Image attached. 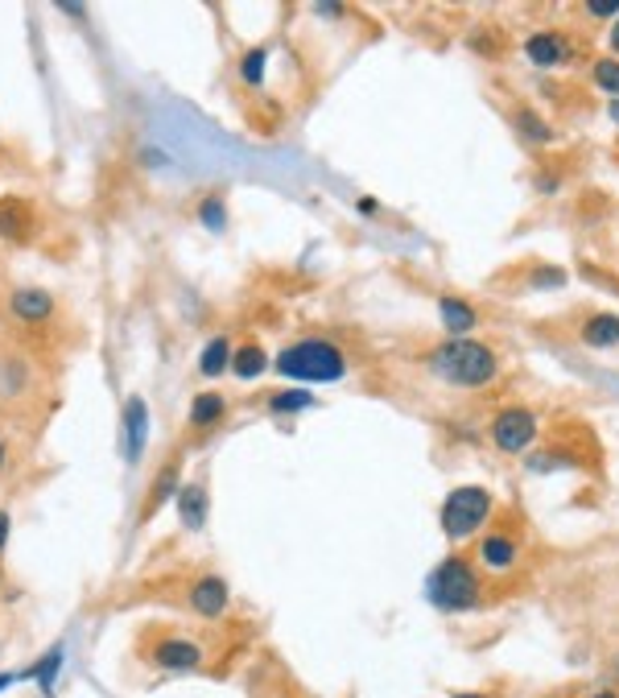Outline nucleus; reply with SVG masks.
<instances>
[{
  "instance_id": "a211bd4d",
  "label": "nucleus",
  "mask_w": 619,
  "mask_h": 698,
  "mask_svg": "<svg viewBox=\"0 0 619 698\" xmlns=\"http://www.w3.org/2000/svg\"><path fill=\"white\" fill-rule=\"evenodd\" d=\"M231 347H236V340L227 335V331H215L211 340L199 347V359H194V377L199 380H224L227 368H231Z\"/></svg>"
},
{
  "instance_id": "39448f33",
  "label": "nucleus",
  "mask_w": 619,
  "mask_h": 698,
  "mask_svg": "<svg viewBox=\"0 0 619 698\" xmlns=\"http://www.w3.org/2000/svg\"><path fill=\"white\" fill-rule=\"evenodd\" d=\"M0 310H4V322L25 340H46V335H55L62 327V303H58V294L50 285H9Z\"/></svg>"
},
{
  "instance_id": "4c0bfd02",
  "label": "nucleus",
  "mask_w": 619,
  "mask_h": 698,
  "mask_svg": "<svg viewBox=\"0 0 619 698\" xmlns=\"http://www.w3.org/2000/svg\"><path fill=\"white\" fill-rule=\"evenodd\" d=\"M595 698H619V695H616V690H599Z\"/></svg>"
},
{
  "instance_id": "9d476101",
  "label": "nucleus",
  "mask_w": 619,
  "mask_h": 698,
  "mask_svg": "<svg viewBox=\"0 0 619 698\" xmlns=\"http://www.w3.org/2000/svg\"><path fill=\"white\" fill-rule=\"evenodd\" d=\"M231 422V397L224 389H199L187 401V417H182V438L187 442H206L211 435H219Z\"/></svg>"
},
{
  "instance_id": "f3484780",
  "label": "nucleus",
  "mask_w": 619,
  "mask_h": 698,
  "mask_svg": "<svg viewBox=\"0 0 619 698\" xmlns=\"http://www.w3.org/2000/svg\"><path fill=\"white\" fill-rule=\"evenodd\" d=\"M264 372H273V356H269V347L261 340H236L231 347V368H227V377L240 380V385H252V380H261Z\"/></svg>"
},
{
  "instance_id": "aec40b11",
  "label": "nucleus",
  "mask_w": 619,
  "mask_h": 698,
  "mask_svg": "<svg viewBox=\"0 0 619 698\" xmlns=\"http://www.w3.org/2000/svg\"><path fill=\"white\" fill-rule=\"evenodd\" d=\"M438 322L447 327L451 340H471V331L479 327V310L463 298H454V294H442L438 298Z\"/></svg>"
},
{
  "instance_id": "bb28decb",
  "label": "nucleus",
  "mask_w": 619,
  "mask_h": 698,
  "mask_svg": "<svg viewBox=\"0 0 619 698\" xmlns=\"http://www.w3.org/2000/svg\"><path fill=\"white\" fill-rule=\"evenodd\" d=\"M252 698H298V695H294V690H285V686H273L269 678L257 674V678H252Z\"/></svg>"
},
{
  "instance_id": "6ab92c4d",
  "label": "nucleus",
  "mask_w": 619,
  "mask_h": 698,
  "mask_svg": "<svg viewBox=\"0 0 619 698\" xmlns=\"http://www.w3.org/2000/svg\"><path fill=\"white\" fill-rule=\"evenodd\" d=\"M269 62H273V46H269V42H257V46L240 50V58H236V83H240L245 92H264Z\"/></svg>"
},
{
  "instance_id": "a878e982",
  "label": "nucleus",
  "mask_w": 619,
  "mask_h": 698,
  "mask_svg": "<svg viewBox=\"0 0 619 698\" xmlns=\"http://www.w3.org/2000/svg\"><path fill=\"white\" fill-rule=\"evenodd\" d=\"M591 83H595L603 95L619 99V58H599V62L591 67Z\"/></svg>"
},
{
  "instance_id": "c9c22d12",
  "label": "nucleus",
  "mask_w": 619,
  "mask_h": 698,
  "mask_svg": "<svg viewBox=\"0 0 619 698\" xmlns=\"http://www.w3.org/2000/svg\"><path fill=\"white\" fill-rule=\"evenodd\" d=\"M451 698H491V695H484V690H463V695H451Z\"/></svg>"
},
{
  "instance_id": "2eb2a0df",
  "label": "nucleus",
  "mask_w": 619,
  "mask_h": 698,
  "mask_svg": "<svg viewBox=\"0 0 619 698\" xmlns=\"http://www.w3.org/2000/svg\"><path fill=\"white\" fill-rule=\"evenodd\" d=\"M521 563V542L512 529H491L479 537L475 546V567L488 570V575H508V570Z\"/></svg>"
},
{
  "instance_id": "e433bc0d",
  "label": "nucleus",
  "mask_w": 619,
  "mask_h": 698,
  "mask_svg": "<svg viewBox=\"0 0 619 698\" xmlns=\"http://www.w3.org/2000/svg\"><path fill=\"white\" fill-rule=\"evenodd\" d=\"M611 120L619 125V99H611Z\"/></svg>"
},
{
  "instance_id": "ddd939ff",
  "label": "nucleus",
  "mask_w": 619,
  "mask_h": 698,
  "mask_svg": "<svg viewBox=\"0 0 619 698\" xmlns=\"http://www.w3.org/2000/svg\"><path fill=\"white\" fill-rule=\"evenodd\" d=\"M38 397V368L25 352H0V405H25Z\"/></svg>"
},
{
  "instance_id": "f8f14e48",
  "label": "nucleus",
  "mask_w": 619,
  "mask_h": 698,
  "mask_svg": "<svg viewBox=\"0 0 619 698\" xmlns=\"http://www.w3.org/2000/svg\"><path fill=\"white\" fill-rule=\"evenodd\" d=\"M488 435L500 451L521 454V451H528V447H533V438H537V414L525 410V405H504L500 414L491 417Z\"/></svg>"
},
{
  "instance_id": "6e6552de",
  "label": "nucleus",
  "mask_w": 619,
  "mask_h": 698,
  "mask_svg": "<svg viewBox=\"0 0 619 698\" xmlns=\"http://www.w3.org/2000/svg\"><path fill=\"white\" fill-rule=\"evenodd\" d=\"M182 607L203 624H219L231 612V583L219 570H194L182 579Z\"/></svg>"
},
{
  "instance_id": "c756f323",
  "label": "nucleus",
  "mask_w": 619,
  "mask_h": 698,
  "mask_svg": "<svg viewBox=\"0 0 619 698\" xmlns=\"http://www.w3.org/2000/svg\"><path fill=\"white\" fill-rule=\"evenodd\" d=\"M13 463H17V451H13V438L0 435V475L13 472Z\"/></svg>"
},
{
  "instance_id": "b1692460",
  "label": "nucleus",
  "mask_w": 619,
  "mask_h": 698,
  "mask_svg": "<svg viewBox=\"0 0 619 698\" xmlns=\"http://www.w3.org/2000/svg\"><path fill=\"white\" fill-rule=\"evenodd\" d=\"M582 343H586V347H616L619 315H591V319L582 322Z\"/></svg>"
},
{
  "instance_id": "7ed1b4c3",
  "label": "nucleus",
  "mask_w": 619,
  "mask_h": 698,
  "mask_svg": "<svg viewBox=\"0 0 619 698\" xmlns=\"http://www.w3.org/2000/svg\"><path fill=\"white\" fill-rule=\"evenodd\" d=\"M421 368L454 389H484L500 377V356L479 340H447L421 356Z\"/></svg>"
},
{
  "instance_id": "20e7f679",
  "label": "nucleus",
  "mask_w": 619,
  "mask_h": 698,
  "mask_svg": "<svg viewBox=\"0 0 619 698\" xmlns=\"http://www.w3.org/2000/svg\"><path fill=\"white\" fill-rule=\"evenodd\" d=\"M426 604L447 612V616L475 612V607L484 604L479 567H475L471 558H463V554H447V558L430 570V579H426Z\"/></svg>"
},
{
  "instance_id": "5701e85b",
  "label": "nucleus",
  "mask_w": 619,
  "mask_h": 698,
  "mask_svg": "<svg viewBox=\"0 0 619 698\" xmlns=\"http://www.w3.org/2000/svg\"><path fill=\"white\" fill-rule=\"evenodd\" d=\"M264 410L273 417H298L314 410V393L310 389H277V393L264 397Z\"/></svg>"
},
{
  "instance_id": "f704fd0d",
  "label": "nucleus",
  "mask_w": 619,
  "mask_h": 698,
  "mask_svg": "<svg viewBox=\"0 0 619 698\" xmlns=\"http://www.w3.org/2000/svg\"><path fill=\"white\" fill-rule=\"evenodd\" d=\"M607 42H611V50L619 55V17H616V25H611V34H607Z\"/></svg>"
},
{
  "instance_id": "2f4dec72",
  "label": "nucleus",
  "mask_w": 619,
  "mask_h": 698,
  "mask_svg": "<svg viewBox=\"0 0 619 698\" xmlns=\"http://www.w3.org/2000/svg\"><path fill=\"white\" fill-rule=\"evenodd\" d=\"M136 166H150V170H166V166H169V153L145 150V153H141V162H136Z\"/></svg>"
},
{
  "instance_id": "f257e3e1",
  "label": "nucleus",
  "mask_w": 619,
  "mask_h": 698,
  "mask_svg": "<svg viewBox=\"0 0 619 698\" xmlns=\"http://www.w3.org/2000/svg\"><path fill=\"white\" fill-rule=\"evenodd\" d=\"M273 372L289 385H338L352 372V356L331 335H301L273 356Z\"/></svg>"
},
{
  "instance_id": "c85d7f7f",
  "label": "nucleus",
  "mask_w": 619,
  "mask_h": 698,
  "mask_svg": "<svg viewBox=\"0 0 619 698\" xmlns=\"http://www.w3.org/2000/svg\"><path fill=\"white\" fill-rule=\"evenodd\" d=\"M9 542H13V512L0 505V563H4V554H9Z\"/></svg>"
},
{
  "instance_id": "dca6fc26",
  "label": "nucleus",
  "mask_w": 619,
  "mask_h": 698,
  "mask_svg": "<svg viewBox=\"0 0 619 698\" xmlns=\"http://www.w3.org/2000/svg\"><path fill=\"white\" fill-rule=\"evenodd\" d=\"M525 58L541 71H553V67H566L574 58V42L558 29H537L525 38Z\"/></svg>"
},
{
  "instance_id": "4468645a",
  "label": "nucleus",
  "mask_w": 619,
  "mask_h": 698,
  "mask_svg": "<svg viewBox=\"0 0 619 698\" xmlns=\"http://www.w3.org/2000/svg\"><path fill=\"white\" fill-rule=\"evenodd\" d=\"M174 517H178V529L182 533H203L206 521H211V484L206 475H194L187 480L178 496H174Z\"/></svg>"
},
{
  "instance_id": "393cba45",
  "label": "nucleus",
  "mask_w": 619,
  "mask_h": 698,
  "mask_svg": "<svg viewBox=\"0 0 619 698\" xmlns=\"http://www.w3.org/2000/svg\"><path fill=\"white\" fill-rule=\"evenodd\" d=\"M512 125H516V132L528 137L533 145H549V141H553V129H549L533 108H516V113H512Z\"/></svg>"
},
{
  "instance_id": "72a5a7b5",
  "label": "nucleus",
  "mask_w": 619,
  "mask_h": 698,
  "mask_svg": "<svg viewBox=\"0 0 619 698\" xmlns=\"http://www.w3.org/2000/svg\"><path fill=\"white\" fill-rule=\"evenodd\" d=\"M13 682H21V670H4V674H0V690H9Z\"/></svg>"
},
{
  "instance_id": "412c9836",
  "label": "nucleus",
  "mask_w": 619,
  "mask_h": 698,
  "mask_svg": "<svg viewBox=\"0 0 619 698\" xmlns=\"http://www.w3.org/2000/svg\"><path fill=\"white\" fill-rule=\"evenodd\" d=\"M62 661H67V653H62V644H50V649H46V653H41L38 661H29V670H21V678L34 682V686L41 690V698H55L58 674H62Z\"/></svg>"
},
{
  "instance_id": "cd10ccee",
  "label": "nucleus",
  "mask_w": 619,
  "mask_h": 698,
  "mask_svg": "<svg viewBox=\"0 0 619 698\" xmlns=\"http://www.w3.org/2000/svg\"><path fill=\"white\" fill-rule=\"evenodd\" d=\"M528 282L537 285V289H558V285H566V273L562 269H537Z\"/></svg>"
},
{
  "instance_id": "423d86ee",
  "label": "nucleus",
  "mask_w": 619,
  "mask_h": 698,
  "mask_svg": "<svg viewBox=\"0 0 619 698\" xmlns=\"http://www.w3.org/2000/svg\"><path fill=\"white\" fill-rule=\"evenodd\" d=\"M491 512H496V496H491L484 484H459V488H451V496L442 500L438 521H442L447 542L463 546V542H471L475 533L488 529Z\"/></svg>"
},
{
  "instance_id": "0eeeda50",
  "label": "nucleus",
  "mask_w": 619,
  "mask_h": 698,
  "mask_svg": "<svg viewBox=\"0 0 619 698\" xmlns=\"http://www.w3.org/2000/svg\"><path fill=\"white\" fill-rule=\"evenodd\" d=\"M187 484V451L174 447V451L153 468L150 484L141 488V500H136V525H150L157 512H166V505H174L178 488Z\"/></svg>"
},
{
  "instance_id": "f03ea898",
  "label": "nucleus",
  "mask_w": 619,
  "mask_h": 698,
  "mask_svg": "<svg viewBox=\"0 0 619 698\" xmlns=\"http://www.w3.org/2000/svg\"><path fill=\"white\" fill-rule=\"evenodd\" d=\"M136 658L157 674H203L211 665V641L190 632V628L150 624L136 641Z\"/></svg>"
},
{
  "instance_id": "9b49d317",
  "label": "nucleus",
  "mask_w": 619,
  "mask_h": 698,
  "mask_svg": "<svg viewBox=\"0 0 619 698\" xmlns=\"http://www.w3.org/2000/svg\"><path fill=\"white\" fill-rule=\"evenodd\" d=\"M150 435H153L150 401H145L141 393H129L124 397V405H120V454H124V463H129V468L145 463Z\"/></svg>"
},
{
  "instance_id": "473e14b6",
  "label": "nucleus",
  "mask_w": 619,
  "mask_h": 698,
  "mask_svg": "<svg viewBox=\"0 0 619 698\" xmlns=\"http://www.w3.org/2000/svg\"><path fill=\"white\" fill-rule=\"evenodd\" d=\"M58 13H62V17H79V21H87V9H83V4H58Z\"/></svg>"
},
{
  "instance_id": "4be33fe9",
  "label": "nucleus",
  "mask_w": 619,
  "mask_h": 698,
  "mask_svg": "<svg viewBox=\"0 0 619 698\" xmlns=\"http://www.w3.org/2000/svg\"><path fill=\"white\" fill-rule=\"evenodd\" d=\"M194 224L211 232V236H224L227 227H231V208H227L224 190H206L203 199L194 203Z\"/></svg>"
},
{
  "instance_id": "7c9ffc66",
  "label": "nucleus",
  "mask_w": 619,
  "mask_h": 698,
  "mask_svg": "<svg viewBox=\"0 0 619 698\" xmlns=\"http://www.w3.org/2000/svg\"><path fill=\"white\" fill-rule=\"evenodd\" d=\"M586 13L591 17H619V0H591Z\"/></svg>"
},
{
  "instance_id": "1a4fd4ad",
  "label": "nucleus",
  "mask_w": 619,
  "mask_h": 698,
  "mask_svg": "<svg viewBox=\"0 0 619 698\" xmlns=\"http://www.w3.org/2000/svg\"><path fill=\"white\" fill-rule=\"evenodd\" d=\"M41 236H46V211L38 208V199L0 194V245L29 248L41 245Z\"/></svg>"
}]
</instances>
